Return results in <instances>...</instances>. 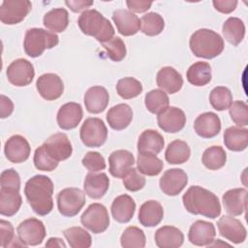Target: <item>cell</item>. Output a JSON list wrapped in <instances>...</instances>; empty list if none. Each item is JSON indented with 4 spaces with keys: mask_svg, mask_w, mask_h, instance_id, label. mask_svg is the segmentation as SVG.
Instances as JSON below:
<instances>
[{
    "mask_svg": "<svg viewBox=\"0 0 248 248\" xmlns=\"http://www.w3.org/2000/svg\"><path fill=\"white\" fill-rule=\"evenodd\" d=\"M24 194L33 211L41 216L47 215L53 208V182L43 174H37L27 180Z\"/></svg>",
    "mask_w": 248,
    "mask_h": 248,
    "instance_id": "1",
    "label": "cell"
},
{
    "mask_svg": "<svg viewBox=\"0 0 248 248\" xmlns=\"http://www.w3.org/2000/svg\"><path fill=\"white\" fill-rule=\"evenodd\" d=\"M185 209L194 215L215 219L221 214V204L218 197L201 186H191L183 195Z\"/></svg>",
    "mask_w": 248,
    "mask_h": 248,
    "instance_id": "2",
    "label": "cell"
},
{
    "mask_svg": "<svg viewBox=\"0 0 248 248\" xmlns=\"http://www.w3.org/2000/svg\"><path fill=\"white\" fill-rule=\"evenodd\" d=\"M192 53L200 58L212 59L224 50V40L215 31L202 28L195 31L189 41Z\"/></svg>",
    "mask_w": 248,
    "mask_h": 248,
    "instance_id": "3",
    "label": "cell"
},
{
    "mask_svg": "<svg viewBox=\"0 0 248 248\" xmlns=\"http://www.w3.org/2000/svg\"><path fill=\"white\" fill-rule=\"evenodd\" d=\"M78 25L83 34L94 37L101 44L114 36V28L110 21L94 9L84 11L78 19Z\"/></svg>",
    "mask_w": 248,
    "mask_h": 248,
    "instance_id": "4",
    "label": "cell"
},
{
    "mask_svg": "<svg viewBox=\"0 0 248 248\" xmlns=\"http://www.w3.org/2000/svg\"><path fill=\"white\" fill-rule=\"evenodd\" d=\"M59 43V37L52 32L43 28H30L26 31L23 47L25 53L36 58L43 54L46 49L56 46Z\"/></svg>",
    "mask_w": 248,
    "mask_h": 248,
    "instance_id": "5",
    "label": "cell"
},
{
    "mask_svg": "<svg viewBox=\"0 0 248 248\" xmlns=\"http://www.w3.org/2000/svg\"><path fill=\"white\" fill-rule=\"evenodd\" d=\"M85 202V192L79 188H65L57 195L58 211L65 217L76 216L81 210Z\"/></svg>",
    "mask_w": 248,
    "mask_h": 248,
    "instance_id": "6",
    "label": "cell"
},
{
    "mask_svg": "<svg viewBox=\"0 0 248 248\" xmlns=\"http://www.w3.org/2000/svg\"><path fill=\"white\" fill-rule=\"evenodd\" d=\"M82 143L87 147H100L108 139V129L98 117H89L82 123L79 131Z\"/></svg>",
    "mask_w": 248,
    "mask_h": 248,
    "instance_id": "7",
    "label": "cell"
},
{
    "mask_svg": "<svg viewBox=\"0 0 248 248\" xmlns=\"http://www.w3.org/2000/svg\"><path fill=\"white\" fill-rule=\"evenodd\" d=\"M83 227L93 233L104 232L109 226V216L105 205L99 202L90 204L80 217Z\"/></svg>",
    "mask_w": 248,
    "mask_h": 248,
    "instance_id": "8",
    "label": "cell"
},
{
    "mask_svg": "<svg viewBox=\"0 0 248 248\" xmlns=\"http://www.w3.org/2000/svg\"><path fill=\"white\" fill-rule=\"evenodd\" d=\"M18 240L24 246H36L46 237L44 223L37 218H29L22 221L16 228Z\"/></svg>",
    "mask_w": 248,
    "mask_h": 248,
    "instance_id": "9",
    "label": "cell"
},
{
    "mask_svg": "<svg viewBox=\"0 0 248 248\" xmlns=\"http://www.w3.org/2000/svg\"><path fill=\"white\" fill-rule=\"evenodd\" d=\"M28 0H4L0 6V20L4 24L14 25L22 21L31 11Z\"/></svg>",
    "mask_w": 248,
    "mask_h": 248,
    "instance_id": "10",
    "label": "cell"
},
{
    "mask_svg": "<svg viewBox=\"0 0 248 248\" xmlns=\"http://www.w3.org/2000/svg\"><path fill=\"white\" fill-rule=\"evenodd\" d=\"M7 78L15 86H26L34 78L35 71L31 62L24 58L14 60L7 68Z\"/></svg>",
    "mask_w": 248,
    "mask_h": 248,
    "instance_id": "11",
    "label": "cell"
},
{
    "mask_svg": "<svg viewBox=\"0 0 248 248\" xmlns=\"http://www.w3.org/2000/svg\"><path fill=\"white\" fill-rule=\"evenodd\" d=\"M188 183V175L181 169L166 170L160 178V189L167 196H177Z\"/></svg>",
    "mask_w": 248,
    "mask_h": 248,
    "instance_id": "12",
    "label": "cell"
},
{
    "mask_svg": "<svg viewBox=\"0 0 248 248\" xmlns=\"http://www.w3.org/2000/svg\"><path fill=\"white\" fill-rule=\"evenodd\" d=\"M36 87L41 97L46 101L56 100L64 92V83L61 78L53 73L40 76L36 81Z\"/></svg>",
    "mask_w": 248,
    "mask_h": 248,
    "instance_id": "13",
    "label": "cell"
},
{
    "mask_svg": "<svg viewBox=\"0 0 248 248\" xmlns=\"http://www.w3.org/2000/svg\"><path fill=\"white\" fill-rule=\"evenodd\" d=\"M48 155L55 161H64L71 157L73 147L67 135L64 133H56L48 137L43 143Z\"/></svg>",
    "mask_w": 248,
    "mask_h": 248,
    "instance_id": "14",
    "label": "cell"
},
{
    "mask_svg": "<svg viewBox=\"0 0 248 248\" xmlns=\"http://www.w3.org/2000/svg\"><path fill=\"white\" fill-rule=\"evenodd\" d=\"M217 227L220 234L234 244L242 243L246 239V229L239 220L232 216H222L217 222Z\"/></svg>",
    "mask_w": 248,
    "mask_h": 248,
    "instance_id": "15",
    "label": "cell"
},
{
    "mask_svg": "<svg viewBox=\"0 0 248 248\" xmlns=\"http://www.w3.org/2000/svg\"><path fill=\"white\" fill-rule=\"evenodd\" d=\"M30 151L29 142L20 135H14L5 142V156L12 163L19 164L25 162L29 158Z\"/></svg>",
    "mask_w": 248,
    "mask_h": 248,
    "instance_id": "16",
    "label": "cell"
},
{
    "mask_svg": "<svg viewBox=\"0 0 248 248\" xmlns=\"http://www.w3.org/2000/svg\"><path fill=\"white\" fill-rule=\"evenodd\" d=\"M157 123L160 129L167 133H177L186 124V115L181 108L169 107L158 114Z\"/></svg>",
    "mask_w": 248,
    "mask_h": 248,
    "instance_id": "17",
    "label": "cell"
},
{
    "mask_svg": "<svg viewBox=\"0 0 248 248\" xmlns=\"http://www.w3.org/2000/svg\"><path fill=\"white\" fill-rule=\"evenodd\" d=\"M216 235V230L212 223L198 220L194 222L188 232L189 241L196 246H208Z\"/></svg>",
    "mask_w": 248,
    "mask_h": 248,
    "instance_id": "18",
    "label": "cell"
},
{
    "mask_svg": "<svg viewBox=\"0 0 248 248\" xmlns=\"http://www.w3.org/2000/svg\"><path fill=\"white\" fill-rule=\"evenodd\" d=\"M112 20L117 31L123 36H133L140 29V20L134 13L125 9H118L112 14Z\"/></svg>",
    "mask_w": 248,
    "mask_h": 248,
    "instance_id": "19",
    "label": "cell"
},
{
    "mask_svg": "<svg viewBox=\"0 0 248 248\" xmlns=\"http://www.w3.org/2000/svg\"><path fill=\"white\" fill-rule=\"evenodd\" d=\"M83 116L82 108L79 104L70 102L64 104L57 112V124L62 130H72L81 121Z\"/></svg>",
    "mask_w": 248,
    "mask_h": 248,
    "instance_id": "20",
    "label": "cell"
},
{
    "mask_svg": "<svg viewBox=\"0 0 248 248\" xmlns=\"http://www.w3.org/2000/svg\"><path fill=\"white\" fill-rule=\"evenodd\" d=\"M194 129L197 135L203 139L214 138L221 131L220 118L214 112H203L196 118Z\"/></svg>",
    "mask_w": 248,
    "mask_h": 248,
    "instance_id": "21",
    "label": "cell"
},
{
    "mask_svg": "<svg viewBox=\"0 0 248 248\" xmlns=\"http://www.w3.org/2000/svg\"><path fill=\"white\" fill-rule=\"evenodd\" d=\"M109 173L116 178H123L124 175L135 164L134 155L124 149L113 151L108 157Z\"/></svg>",
    "mask_w": 248,
    "mask_h": 248,
    "instance_id": "22",
    "label": "cell"
},
{
    "mask_svg": "<svg viewBox=\"0 0 248 248\" xmlns=\"http://www.w3.org/2000/svg\"><path fill=\"white\" fill-rule=\"evenodd\" d=\"M109 187V179L105 172H92L86 174L83 182L85 194L94 200L105 196Z\"/></svg>",
    "mask_w": 248,
    "mask_h": 248,
    "instance_id": "23",
    "label": "cell"
},
{
    "mask_svg": "<svg viewBox=\"0 0 248 248\" xmlns=\"http://www.w3.org/2000/svg\"><path fill=\"white\" fill-rule=\"evenodd\" d=\"M109 101V95L103 86H92L84 94L85 108L90 113H100L104 111Z\"/></svg>",
    "mask_w": 248,
    "mask_h": 248,
    "instance_id": "24",
    "label": "cell"
},
{
    "mask_svg": "<svg viewBox=\"0 0 248 248\" xmlns=\"http://www.w3.org/2000/svg\"><path fill=\"white\" fill-rule=\"evenodd\" d=\"M246 198L245 188H233L227 191L222 197L225 210L232 216L241 215L246 209Z\"/></svg>",
    "mask_w": 248,
    "mask_h": 248,
    "instance_id": "25",
    "label": "cell"
},
{
    "mask_svg": "<svg viewBox=\"0 0 248 248\" xmlns=\"http://www.w3.org/2000/svg\"><path fill=\"white\" fill-rule=\"evenodd\" d=\"M156 82L161 90L170 94H174L182 88L183 78L174 68L166 66L161 68L157 73Z\"/></svg>",
    "mask_w": 248,
    "mask_h": 248,
    "instance_id": "26",
    "label": "cell"
},
{
    "mask_svg": "<svg viewBox=\"0 0 248 248\" xmlns=\"http://www.w3.org/2000/svg\"><path fill=\"white\" fill-rule=\"evenodd\" d=\"M111 215L118 223H128L136 211V202L132 197L127 194L116 197L111 203Z\"/></svg>",
    "mask_w": 248,
    "mask_h": 248,
    "instance_id": "27",
    "label": "cell"
},
{
    "mask_svg": "<svg viewBox=\"0 0 248 248\" xmlns=\"http://www.w3.org/2000/svg\"><path fill=\"white\" fill-rule=\"evenodd\" d=\"M165 140L163 136L155 130L143 131L138 140V151L140 154H159L164 148Z\"/></svg>",
    "mask_w": 248,
    "mask_h": 248,
    "instance_id": "28",
    "label": "cell"
},
{
    "mask_svg": "<svg viewBox=\"0 0 248 248\" xmlns=\"http://www.w3.org/2000/svg\"><path fill=\"white\" fill-rule=\"evenodd\" d=\"M164 217L162 204L154 200L143 202L139 211V221L143 227L151 228L159 225Z\"/></svg>",
    "mask_w": 248,
    "mask_h": 248,
    "instance_id": "29",
    "label": "cell"
},
{
    "mask_svg": "<svg viewBox=\"0 0 248 248\" xmlns=\"http://www.w3.org/2000/svg\"><path fill=\"white\" fill-rule=\"evenodd\" d=\"M133 119V110L127 104H118L108 109L107 121L110 128L121 131L127 128Z\"/></svg>",
    "mask_w": 248,
    "mask_h": 248,
    "instance_id": "30",
    "label": "cell"
},
{
    "mask_svg": "<svg viewBox=\"0 0 248 248\" xmlns=\"http://www.w3.org/2000/svg\"><path fill=\"white\" fill-rule=\"evenodd\" d=\"M155 243L159 248H178L183 244V232L172 226H164L155 232Z\"/></svg>",
    "mask_w": 248,
    "mask_h": 248,
    "instance_id": "31",
    "label": "cell"
},
{
    "mask_svg": "<svg viewBox=\"0 0 248 248\" xmlns=\"http://www.w3.org/2000/svg\"><path fill=\"white\" fill-rule=\"evenodd\" d=\"M224 143L232 151H243L248 145V130L239 126H232L224 132Z\"/></svg>",
    "mask_w": 248,
    "mask_h": 248,
    "instance_id": "32",
    "label": "cell"
},
{
    "mask_svg": "<svg viewBox=\"0 0 248 248\" xmlns=\"http://www.w3.org/2000/svg\"><path fill=\"white\" fill-rule=\"evenodd\" d=\"M22 199L19 191L14 189H0V213L11 217L20 208Z\"/></svg>",
    "mask_w": 248,
    "mask_h": 248,
    "instance_id": "33",
    "label": "cell"
},
{
    "mask_svg": "<svg viewBox=\"0 0 248 248\" xmlns=\"http://www.w3.org/2000/svg\"><path fill=\"white\" fill-rule=\"evenodd\" d=\"M44 25L52 33L65 31L69 24V14L64 8H55L47 12L43 18Z\"/></svg>",
    "mask_w": 248,
    "mask_h": 248,
    "instance_id": "34",
    "label": "cell"
},
{
    "mask_svg": "<svg viewBox=\"0 0 248 248\" xmlns=\"http://www.w3.org/2000/svg\"><path fill=\"white\" fill-rule=\"evenodd\" d=\"M190 155L191 149L188 143L181 140H175L170 142L165 151L166 161L171 165H180L187 162Z\"/></svg>",
    "mask_w": 248,
    "mask_h": 248,
    "instance_id": "35",
    "label": "cell"
},
{
    "mask_svg": "<svg viewBox=\"0 0 248 248\" xmlns=\"http://www.w3.org/2000/svg\"><path fill=\"white\" fill-rule=\"evenodd\" d=\"M222 32L224 38L232 46L239 45L245 36V25L238 17H229L223 23Z\"/></svg>",
    "mask_w": 248,
    "mask_h": 248,
    "instance_id": "36",
    "label": "cell"
},
{
    "mask_svg": "<svg viewBox=\"0 0 248 248\" xmlns=\"http://www.w3.org/2000/svg\"><path fill=\"white\" fill-rule=\"evenodd\" d=\"M211 67L207 62L198 61L192 64L186 74L187 80L195 86H204L211 80Z\"/></svg>",
    "mask_w": 248,
    "mask_h": 248,
    "instance_id": "37",
    "label": "cell"
},
{
    "mask_svg": "<svg viewBox=\"0 0 248 248\" xmlns=\"http://www.w3.org/2000/svg\"><path fill=\"white\" fill-rule=\"evenodd\" d=\"M144 105L148 111L159 114L169 108L170 99L168 94L161 89H153L146 93L144 97Z\"/></svg>",
    "mask_w": 248,
    "mask_h": 248,
    "instance_id": "38",
    "label": "cell"
},
{
    "mask_svg": "<svg viewBox=\"0 0 248 248\" xmlns=\"http://www.w3.org/2000/svg\"><path fill=\"white\" fill-rule=\"evenodd\" d=\"M202 162L204 167L211 170L223 168L227 162V154L222 146L213 145L206 148L202 154Z\"/></svg>",
    "mask_w": 248,
    "mask_h": 248,
    "instance_id": "39",
    "label": "cell"
},
{
    "mask_svg": "<svg viewBox=\"0 0 248 248\" xmlns=\"http://www.w3.org/2000/svg\"><path fill=\"white\" fill-rule=\"evenodd\" d=\"M164 168V163L156 155L140 154L137 159V169L142 174L148 176L158 175Z\"/></svg>",
    "mask_w": 248,
    "mask_h": 248,
    "instance_id": "40",
    "label": "cell"
},
{
    "mask_svg": "<svg viewBox=\"0 0 248 248\" xmlns=\"http://www.w3.org/2000/svg\"><path fill=\"white\" fill-rule=\"evenodd\" d=\"M63 234L72 248H89L92 244L90 233L81 227H71L63 232Z\"/></svg>",
    "mask_w": 248,
    "mask_h": 248,
    "instance_id": "41",
    "label": "cell"
},
{
    "mask_svg": "<svg viewBox=\"0 0 248 248\" xmlns=\"http://www.w3.org/2000/svg\"><path fill=\"white\" fill-rule=\"evenodd\" d=\"M140 30L147 36H157L165 28V21L161 15L158 13H147L141 16Z\"/></svg>",
    "mask_w": 248,
    "mask_h": 248,
    "instance_id": "42",
    "label": "cell"
},
{
    "mask_svg": "<svg viewBox=\"0 0 248 248\" xmlns=\"http://www.w3.org/2000/svg\"><path fill=\"white\" fill-rule=\"evenodd\" d=\"M120 243L124 248H143L146 243L145 234L140 228L130 226L122 232Z\"/></svg>",
    "mask_w": 248,
    "mask_h": 248,
    "instance_id": "43",
    "label": "cell"
},
{
    "mask_svg": "<svg viewBox=\"0 0 248 248\" xmlns=\"http://www.w3.org/2000/svg\"><path fill=\"white\" fill-rule=\"evenodd\" d=\"M117 94L125 100L138 97L142 91L141 83L132 77H127L119 79L116 83Z\"/></svg>",
    "mask_w": 248,
    "mask_h": 248,
    "instance_id": "44",
    "label": "cell"
},
{
    "mask_svg": "<svg viewBox=\"0 0 248 248\" xmlns=\"http://www.w3.org/2000/svg\"><path fill=\"white\" fill-rule=\"evenodd\" d=\"M209 102L214 109L222 111L229 108L232 105V94L229 88L225 86H217L211 90L209 94Z\"/></svg>",
    "mask_w": 248,
    "mask_h": 248,
    "instance_id": "45",
    "label": "cell"
},
{
    "mask_svg": "<svg viewBox=\"0 0 248 248\" xmlns=\"http://www.w3.org/2000/svg\"><path fill=\"white\" fill-rule=\"evenodd\" d=\"M102 46L106 49L108 58L114 62H119L126 56L127 50L125 44L119 37H113L109 41L103 43Z\"/></svg>",
    "mask_w": 248,
    "mask_h": 248,
    "instance_id": "46",
    "label": "cell"
},
{
    "mask_svg": "<svg viewBox=\"0 0 248 248\" xmlns=\"http://www.w3.org/2000/svg\"><path fill=\"white\" fill-rule=\"evenodd\" d=\"M33 162H34V165H35L36 169L39 170H43V171H52V170H54L57 168L58 163H59L48 155V153L46 152L44 144L39 146L35 150Z\"/></svg>",
    "mask_w": 248,
    "mask_h": 248,
    "instance_id": "47",
    "label": "cell"
},
{
    "mask_svg": "<svg viewBox=\"0 0 248 248\" xmlns=\"http://www.w3.org/2000/svg\"><path fill=\"white\" fill-rule=\"evenodd\" d=\"M232 120L239 127L248 125V107L243 101H234L229 108Z\"/></svg>",
    "mask_w": 248,
    "mask_h": 248,
    "instance_id": "48",
    "label": "cell"
},
{
    "mask_svg": "<svg viewBox=\"0 0 248 248\" xmlns=\"http://www.w3.org/2000/svg\"><path fill=\"white\" fill-rule=\"evenodd\" d=\"M145 177L136 168H131L129 171L122 178L124 187L130 192H137L141 190L145 185Z\"/></svg>",
    "mask_w": 248,
    "mask_h": 248,
    "instance_id": "49",
    "label": "cell"
},
{
    "mask_svg": "<svg viewBox=\"0 0 248 248\" xmlns=\"http://www.w3.org/2000/svg\"><path fill=\"white\" fill-rule=\"evenodd\" d=\"M81 163L83 167H85V169L92 172H97L106 169L105 158L101 155V153L97 151L87 152L82 158Z\"/></svg>",
    "mask_w": 248,
    "mask_h": 248,
    "instance_id": "50",
    "label": "cell"
},
{
    "mask_svg": "<svg viewBox=\"0 0 248 248\" xmlns=\"http://www.w3.org/2000/svg\"><path fill=\"white\" fill-rule=\"evenodd\" d=\"M15 240L16 239L12 223L2 219L0 221V246L3 248L17 246Z\"/></svg>",
    "mask_w": 248,
    "mask_h": 248,
    "instance_id": "51",
    "label": "cell"
},
{
    "mask_svg": "<svg viewBox=\"0 0 248 248\" xmlns=\"http://www.w3.org/2000/svg\"><path fill=\"white\" fill-rule=\"evenodd\" d=\"M1 189H14L19 191L20 189V177L17 171L14 169H8L1 172L0 175Z\"/></svg>",
    "mask_w": 248,
    "mask_h": 248,
    "instance_id": "52",
    "label": "cell"
},
{
    "mask_svg": "<svg viewBox=\"0 0 248 248\" xmlns=\"http://www.w3.org/2000/svg\"><path fill=\"white\" fill-rule=\"evenodd\" d=\"M212 4L216 11L222 14H231L237 6L236 0H213Z\"/></svg>",
    "mask_w": 248,
    "mask_h": 248,
    "instance_id": "53",
    "label": "cell"
},
{
    "mask_svg": "<svg viewBox=\"0 0 248 248\" xmlns=\"http://www.w3.org/2000/svg\"><path fill=\"white\" fill-rule=\"evenodd\" d=\"M126 5L129 8V11L131 12L144 13L150 9L152 2L140 1V0H128L126 1Z\"/></svg>",
    "mask_w": 248,
    "mask_h": 248,
    "instance_id": "54",
    "label": "cell"
},
{
    "mask_svg": "<svg viewBox=\"0 0 248 248\" xmlns=\"http://www.w3.org/2000/svg\"><path fill=\"white\" fill-rule=\"evenodd\" d=\"M14 111V104L10 98L1 94L0 96V117H9Z\"/></svg>",
    "mask_w": 248,
    "mask_h": 248,
    "instance_id": "55",
    "label": "cell"
},
{
    "mask_svg": "<svg viewBox=\"0 0 248 248\" xmlns=\"http://www.w3.org/2000/svg\"><path fill=\"white\" fill-rule=\"evenodd\" d=\"M65 4L75 13H79L82 11H86V9L90 8L94 2L93 1H84V0H67Z\"/></svg>",
    "mask_w": 248,
    "mask_h": 248,
    "instance_id": "56",
    "label": "cell"
},
{
    "mask_svg": "<svg viewBox=\"0 0 248 248\" xmlns=\"http://www.w3.org/2000/svg\"><path fill=\"white\" fill-rule=\"evenodd\" d=\"M46 247H66V244L61 238L58 237H50L46 243Z\"/></svg>",
    "mask_w": 248,
    "mask_h": 248,
    "instance_id": "57",
    "label": "cell"
}]
</instances>
